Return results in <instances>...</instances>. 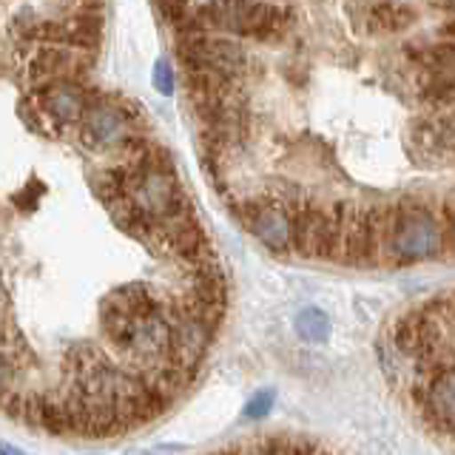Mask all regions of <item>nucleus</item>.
<instances>
[{"mask_svg":"<svg viewBox=\"0 0 455 455\" xmlns=\"http://www.w3.org/2000/svg\"><path fill=\"white\" fill-rule=\"evenodd\" d=\"M339 236V205L316 208L305 203L291 213V251L307 259H333Z\"/></svg>","mask_w":455,"mask_h":455,"instance_id":"4","label":"nucleus"},{"mask_svg":"<svg viewBox=\"0 0 455 455\" xmlns=\"http://www.w3.org/2000/svg\"><path fill=\"white\" fill-rule=\"evenodd\" d=\"M140 123H142V111H137V106L108 97H97V100L89 97V106H85L80 117L83 140L94 151L117 148L128 134L137 132Z\"/></svg>","mask_w":455,"mask_h":455,"instance_id":"3","label":"nucleus"},{"mask_svg":"<svg viewBox=\"0 0 455 455\" xmlns=\"http://www.w3.org/2000/svg\"><path fill=\"white\" fill-rule=\"evenodd\" d=\"M419 376H421V384L416 387V402H419L421 412L433 421V427L438 433L450 435L452 421H455V376H452V367L421 362Z\"/></svg>","mask_w":455,"mask_h":455,"instance_id":"5","label":"nucleus"},{"mask_svg":"<svg viewBox=\"0 0 455 455\" xmlns=\"http://www.w3.org/2000/svg\"><path fill=\"white\" fill-rule=\"evenodd\" d=\"M77 9H100V6H103V0H77Z\"/></svg>","mask_w":455,"mask_h":455,"instance_id":"23","label":"nucleus"},{"mask_svg":"<svg viewBox=\"0 0 455 455\" xmlns=\"http://www.w3.org/2000/svg\"><path fill=\"white\" fill-rule=\"evenodd\" d=\"M274 402H276V395L274 390H259L256 393L251 402L245 404V419H265L270 410H274Z\"/></svg>","mask_w":455,"mask_h":455,"instance_id":"18","label":"nucleus"},{"mask_svg":"<svg viewBox=\"0 0 455 455\" xmlns=\"http://www.w3.org/2000/svg\"><path fill=\"white\" fill-rule=\"evenodd\" d=\"M154 242H156V245H163L171 256H177V259L188 262L194 267L213 259L211 242H208L203 225L196 222V217L191 211L180 213V217H174V220L156 222Z\"/></svg>","mask_w":455,"mask_h":455,"instance_id":"6","label":"nucleus"},{"mask_svg":"<svg viewBox=\"0 0 455 455\" xmlns=\"http://www.w3.org/2000/svg\"><path fill=\"white\" fill-rule=\"evenodd\" d=\"M89 92L83 89L80 80L71 77H57L37 85V106L46 111V117L54 125H68V123H80L85 106H89Z\"/></svg>","mask_w":455,"mask_h":455,"instance_id":"8","label":"nucleus"},{"mask_svg":"<svg viewBox=\"0 0 455 455\" xmlns=\"http://www.w3.org/2000/svg\"><path fill=\"white\" fill-rule=\"evenodd\" d=\"M424 83H421V94L424 100H430L435 106H450L452 103V94H455V85H452V71H433V68H424Z\"/></svg>","mask_w":455,"mask_h":455,"instance_id":"15","label":"nucleus"},{"mask_svg":"<svg viewBox=\"0 0 455 455\" xmlns=\"http://www.w3.org/2000/svg\"><path fill=\"white\" fill-rule=\"evenodd\" d=\"M412 148L421 160H450L452 156V120L450 117H430L412 125Z\"/></svg>","mask_w":455,"mask_h":455,"instance_id":"9","label":"nucleus"},{"mask_svg":"<svg viewBox=\"0 0 455 455\" xmlns=\"http://www.w3.org/2000/svg\"><path fill=\"white\" fill-rule=\"evenodd\" d=\"M43 196V185L40 182H32L28 188H23L20 194H14V203H18L23 211H35L37 205V199Z\"/></svg>","mask_w":455,"mask_h":455,"instance_id":"21","label":"nucleus"},{"mask_svg":"<svg viewBox=\"0 0 455 455\" xmlns=\"http://www.w3.org/2000/svg\"><path fill=\"white\" fill-rule=\"evenodd\" d=\"M239 213L262 245H267L276 253L291 251V213L293 211H288L282 203H276L274 196L262 194L259 199L242 203Z\"/></svg>","mask_w":455,"mask_h":455,"instance_id":"7","label":"nucleus"},{"mask_svg":"<svg viewBox=\"0 0 455 455\" xmlns=\"http://www.w3.org/2000/svg\"><path fill=\"white\" fill-rule=\"evenodd\" d=\"M450 234L438 222V213L419 203H398L390 213V231L384 239V259L395 265L427 262L444 253L450 245Z\"/></svg>","mask_w":455,"mask_h":455,"instance_id":"1","label":"nucleus"},{"mask_svg":"<svg viewBox=\"0 0 455 455\" xmlns=\"http://www.w3.org/2000/svg\"><path fill=\"white\" fill-rule=\"evenodd\" d=\"M12 384V370H9V362L4 359V353H0V395L9 390Z\"/></svg>","mask_w":455,"mask_h":455,"instance_id":"22","label":"nucleus"},{"mask_svg":"<svg viewBox=\"0 0 455 455\" xmlns=\"http://www.w3.org/2000/svg\"><path fill=\"white\" fill-rule=\"evenodd\" d=\"M435 6H441V9H452V0H435Z\"/></svg>","mask_w":455,"mask_h":455,"instance_id":"24","label":"nucleus"},{"mask_svg":"<svg viewBox=\"0 0 455 455\" xmlns=\"http://www.w3.org/2000/svg\"><path fill=\"white\" fill-rule=\"evenodd\" d=\"M132 180H134L132 165L117 163V165H111V168L97 171L94 180H92V188L108 205V203H114V199L128 196V191H132Z\"/></svg>","mask_w":455,"mask_h":455,"instance_id":"12","label":"nucleus"},{"mask_svg":"<svg viewBox=\"0 0 455 455\" xmlns=\"http://www.w3.org/2000/svg\"><path fill=\"white\" fill-rule=\"evenodd\" d=\"M156 6H160V14L171 26H180L191 14L188 0H156Z\"/></svg>","mask_w":455,"mask_h":455,"instance_id":"19","label":"nucleus"},{"mask_svg":"<svg viewBox=\"0 0 455 455\" xmlns=\"http://www.w3.org/2000/svg\"><path fill=\"white\" fill-rule=\"evenodd\" d=\"M410 57L419 60L424 68H433V71H452V46L444 43V46H410Z\"/></svg>","mask_w":455,"mask_h":455,"instance_id":"16","label":"nucleus"},{"mask_svg":"<svg viewBox=\"0 0 455 455\" xmlns=\"http://www.w3.org/2000/svg\"><path fill=\"white\" fill-rule=\"evenodd\" d=\"M106 302L120 307L123 313H128V316H148V313H156L163 307L160 299L154 296V291L148 288V284H140V282L120 284L117 291H111L106 296Z\"/></svg>","mask_w":455,"mask_h":455,"instance_id":"11","label":"nucleus"},{"mask_svg":"<svg viewBox=\"0 0 455 455\" xmlns=\"http://www.w3.org/2000/svg\"><path fill=\"white\" fill-rule=\"evenodd\" d=\"M296 333L299 339L310 341V345H322V341L331 339V319L319 307H305L296 316Z\"/></svg>","mask_w":455,"mask_h":455,"instance_id":"14","label":"nucleus"},{"mask_svg":"<svg viewBox=\"0 0 455 455\" xmlns=\"http://www.w3.org/2000/svg\"><path fill=\"white\" fill-rule=\"evenodd\" d=\"M154 89L163 94H174V71L165 60H160L154 66Z\"/></svg>","mask_w":455,"mask_h":455,"instance_id":"20","label":"nucleus"},{"mask_svg":"<svg viewBox=\"0 0 455 455\" xmlns=\"http://www.w3.org/2000/svg\"><path fill=\"white\" fill-rule=\"evenodd\" d=\"M259 450H265V452H316L322 447L310 444V441H302V438H270Z\"/></svg>","mask_w":455,"mask_h":455,"instance_id":"17","label":"nucleus"},{"mask_svg":"<svg viewBox=\"0 0 455 455\" xmlns=\"http://www.w3.org/2000/svg\"><path fill=\"white\" fill-rule=\"evenodd\" d=\"M60 32L66 46L97 52L100 35H103V14L100 9H75L66 20H60Z\"/></svg>","mask_w":455,"mask_h":455,"instance_id":"10","label":"nucleus"},{"mask_svg":"<svg viewBox=\"0 0 455 455\" xmlns=\"http://www.w3.org/2000/svg\"><path fill=\"white\" fill-rule=\"evenodd\" d=\"M370 28L373 32H402V28L412 26L416 20V12H412L407 4H398V0H384V4H376L367 14Z\"/></svg>","mask_w":455,"mask_h":455,"instance_id":"13","label":"nucleus"},{"mask_svg":"<svg viewBox=\"0 0 455 455\" xmlns=\"http://www.w3.org/2000/svg\"><path fill=\"white\" fill-rule=\"evenodd\" d=\"M196 23L213 32L253 37V40H276L288 28V12L267 4H253V0H211V4L194 9Z\"/></svg>","mask_w":455,"mask_h":455,"instance_id":"2","label":"nucleus"}]
</instances>
